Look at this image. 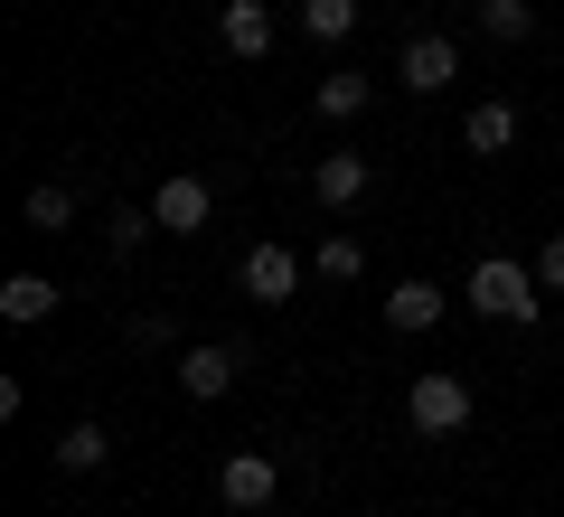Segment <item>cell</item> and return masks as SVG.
<instances>
[{"label":"cell","instance_id":"obj_9","mask_svg":"<svg viewBox=\"0 0 564 517\" xmlns=\"http://www.w3.org/2000/svg\"><path fill=\"white\" fill-rule=\"evenodd\" d=\"M367 180H377V170H367V151H329L321 170H311V198H321V207H358Z\"/></svg>","mask_w":564,"mask_h":517},{"label":"cell","instance_id":"obj_5","mask_svg":"<svg viewBox=\"0 0 564 517\" xmlns=\"http://www.w3.org/2000/svg\"><path fill=\"white\" fill-rule=\"evenodd\" d=\"M226 386H236V348H226V338H198V348H180V396H188V405H217Z\"/></svg>","mask_w":564,"mask_h":517},{"label":"cell","instance_id":"obj_4","mask_svg":"<svg viewBox=\"0 0 564 517\" xmlns=\"http://www.w3.org/2000/svg\"><path fill=\"white\" fill-rule=\"evenodd\" d=\"M236 282H245V301H263V311H273V301L302 292V255H292V245H245Z\"/></svg>","mask_w":564,"mask_h":517},{"label":"cell","instance_id":"obj_16","mask_svg":"<svg viewBox=\"0 0 564 517\" xmlns=\"http://www.w3.org/2000/svg\"><path fill=\"white\" fill-rule=\"evenodd\" d=\"M311 273H329V282H358V273H367V245H358V236H321Z\"/></svg>","mask_w":564,"mask_h":517},{"label":"cell","instance_id":"obj_3","mask_svg":"<svg viewBox=\"0 0 564 517\" xmlns=\"http://www.w3.org/2000/svg\"><path fill=\"white\" fill-rule=\"evenodd\" d=\"M404 414H414V433L443 442V433H462V423H470V386L462 377H414V386H404Z\"/></svg>","mask_w":564,"mask_h":517},{"label":"cell","instance_id":"obj_2","mask_svg":"<svg viewBox=\"0 0 564 517\" xmlns=\"http://www.w3.org/2000/svg\"><path fill=\"white\" fill-rule=\"evenodd\" d=\"M217 498H226L236 517H263V508L282 498V461H273V452H236V461L217 471Z\"/></svg>","mask_w":564,"mask_h":517},{"label":"cell","instance_id":"obj_12","mask_svg":"<svg viewBox=\"0 0 564 517\" xmlns=\"http://www.w3.org/2000/svg\"><path fill=\"white\" fill-rule=\"evenodd\" d=\"M462 141H470V151H480V160H499L508 141H518V104H470Z\"/></svg>","mask_w":564,"mask_h":517},{"label":"cell","instance_id":"obj_11","mask_svg":"<svg viewBox=\"0 0 564 517\" xmlns=\"http://www.w3.org/2000/svg\"><path fill=\"white\" fill-rule=\"evenodd\" d=\"M443 311H452V301L433 292V282H395V292H386V330H433Z\"/></svg>","mask_w":564,"mask_h":517},{"label":"cell","instance_id":"obj_8","mask_svg":"<svg viewBox=\"0 0 564 517\" xmlns=\"http://www.w3.org/2000/svg\"><path fill=\"white\" fill-rule=\"evenodd\" d=\"M217 47L226 57H263V47H273V10H263V0H226L217 10Z\"/></svg>","mask_w":564,"mask_h":517},{"label":"cell","instance_id":"obj_19","mask_svg":"<svg viewBox=\"0 0 564 517\" xmlns=\"http://www.w3.org/2000/svg\"><path fill=\"white\" fill-rule=\"evenodd\" d=\"M29 226H47V236L76 226V198H66V189H29Z\"/></svg>","mask_w":564,"mask_h":517},{"label":"cell","instance_id":"obj_7","mask_svg":"<svg viewBox=\"0 0 564 517\" xmlns=\"http://www.w3.org/2000/svg\"><path fill=\"white\" fill-rule=\"evenodd\" d=\"M151 217H161V236H207V180H161V198H151Z\"/></svg>","mask_w":564,"mask_h":517},{"label":"cell","instance_id":"obj_6","mask_svg":"<svg viewBox=\"0 0 564 517\" xmlns=\"http://www.w3.org/2000/svg\"><path fill=\"white\" fill-rule=\"evenodd\" d=\"M395 76H404V95H443V85L462 76V47H452V39H404Z\"/></svg>","mask_w":564,"mask_h":517},{"label":"cell","instance_id":"obj_13","mask_svg":"<svg viewBox=\"0 0 564 517\" xmlns=\"http://www.w3.org/2000/svg\"><path fill=\"white\" fill-rule=\"evenodd\" d=\"M47 311H57V282H47V273H10V282H0V320H20V330H29V320H47Z\"/></svg>","mask_w":564,"mask_h":517},{"label":"cell","instance_id":"obj_18","mask_svg":"<svg viewBox=\"0 0 564 517\" xmlns=\"http://www.w3.org/2000/svg\"><path fill=\"white\" fill-rule=\"evenodd\" d=\"M302 29H311V39H348V29H358V0H302Z\"/></svg>","mask_w":564,"mask_h":517},{"label":"cell","instance_id":"obj_10","mask_svg":"<svg viewBox=\"0 0 564 517\" xmlns=\"http://www.w3.org/2000/svg\"><path fill=\"white\" fill-rule=\"evenodd\" d=\"M104 461H113V433H104V423H66V433H57V471L66 480L104 471Z\"/></svg>","mask_w":564,"mask_h":517},{"label":"cell","instance_id":"obj_17","mask_svg":"<svg viewBox=\"0 0 564 517\" xmlns=\"http://www.w3.org/2000/svg\"><path fill=\"white\" fill-rule=\"evenodd\" d=\"M321 122H348V114H367V76H321Z\"/></svg>","mask_w":564,"mask_h":517},{"label":"cell","instance_id":"obj_20","mask_svg":"<svg viewBox=\"0 0 564 517\" xmlns=\"http://www.w3.org/2000/svg\"><path fill=\"white\" fill-rule=\"evenodd\" d=\"M536 282H545V292H564V236L536 245Z\"/></svg>","mask_w":564,"mask_h":517},{"label":"cell","instance_id":"obj_14","mask_svg":"<svg viewBox=\"0 0 564 517\" xmlns=\"http://www.w3.org/2000/svg\"><path fill=\"white\" fill-rule=\"evenodd\" d=\"M470 20H480V39H499V47H518L527 29H536V10H527V0H480V10H470Z\"/></svg>","mask_w":564,"mask_h":517},{"label":"cell","instance_id":"obj_21","mask_svg":"<svg viewBox=\"0 0 564 517\" xmlns=\"http://www.w3.org/2000/svg\"><path fill=\"white\" fill-rule=\"evenodd\" d=\"M263 517H282V508H263Z\"/></svg>","mask_w":564,"mask_h":517},{"label":"cell","instance_id":"obj_15","mask_svg":"<svg viewBox=\"0 0 564 517\" xmlns=\"http://www.w3.org/2000/svg\"><path fill=\"white\" fill-rule=\"evenodd\" d=\"M151 236H161V217H151V207H132V198H122V207H113V236H104V245H113V255L132 263V255H141V245H151Z\"/></svg>","mask_w":564,"mask_h":517},{"label":"cell","instance_id":"obj_1","mask_svg":"<svg viewBox=\"0 0 564 517\" xmlns=\"http://www.w3.org/2000/svg\"><path fill=\"white\" fill-rule=\"evenodd\" d=\"M470 311H489V320H508V330H527V320L545 311V282H536V263L480 255V263H470Z\"/></svg>","mask_w":564,"mask_h":517}]
</instances>
